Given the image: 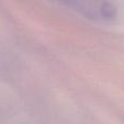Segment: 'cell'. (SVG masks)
<instances>
[{"instance_id":"obj_1","label":"cell","mask_w":124,"mask_h":124,"mask_svg":"<svg viewBox=\"0 0 124 124\" xmlns=\"http://www.w3.org/2000/svg\"><path fill=\"white\" fill-rule=\"evenodd\" d=\"M66 6L89 21L109 23L116 16V8L111 0H69Z\"/></svg>"},{"instance_id":"obj_2","label":"cell","mask_w":124,"mask_h":124,"mask_svg":"<svg viewBox=\"0 0 124 124\" xmlns=\"http://www.w3.org/2000/svg\"><path fill=\"white\" fill-rule=\"evenodd\" d=\"M59 1H61L62 3H64V4H66V2H68L69 0H59Z\"/></svg>"}]
</instances>
